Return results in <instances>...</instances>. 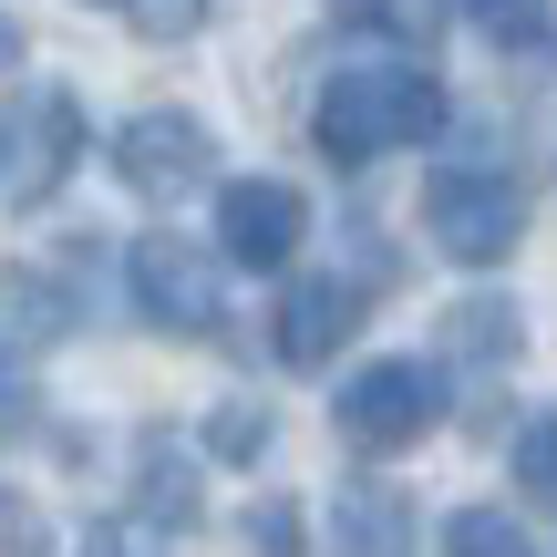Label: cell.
<instances>
[{
	"instance_id": "cell-18",
	"label": "cell",
	"mask_w": 557,
	"mask_h": 557,
	"mask_svg": "<svg viewBox=\"0 0 557 557\" xmlns=\"http://www.w3.org/2000/svg\"><path fill=\"white\" fill-rule=\"evenodd\" d=\"M248 537H259L269 557H289V547H299V517H289V506H259V517H248Z\"/></svg>"
},
{
	"instance_id": "cell-5",
	"label": "cell",
	"mask_w": 557,
	"mask_h": 557,
	"mask_svg": "<svg viewBox=\"0 0 557 557\" xmlns=\"http://www.w3.org/2000/svg\"><path fill=\"white\" fill-rule=\"evenodd\" d=\"M227 259V248H218ZM218 259H207L197 238H135V310L156 320V331H176V341H207L227 320V289H218Z\"/></svg>"
},
{
	"instance_id": "cell-14",
	"label": "cell",
	"mask_w": 557,
	"mask_h": 557,
	"mask_svg": "<svg viewBox=\"0 0 557 557\" xmlns=\"http://www.w3.org/2000/svg\"><path fill=\"white\" fill-rule=\"evenodd\" d=\"M517 485H527L537 506H557V413H537V423L517 434Z\"/></svg>"
},
{
	"instance_id": "cell-12",
	"label": "cell",
	"mask_w": 557,
	"mask_h": 557,
	"mask_svg": "<svg viewBox=\"0 0 557 557\" xmlns=\"http://www.w3.org/2000/svg\"><path fill=\"white\" fill-rule=\"evenodd\" d=\"M455 351L465 361H517V310H506V299H465L455 310Z\"/></svg>"
},
{
	"instance_id": "cell-15",
	"label": "cell",
	"mask_w": 557,
	"mask_h": 557,
	"mask_svg": "<svg viewBox=\"0 0 557 557\" xmlns=\"http://www.w3.org/2000/svg\"><path fill=\"white\" fill-rule=\"evenodd\" d=\"M124 21H135L145 41H186L207 21V0H124Z\"/></svg>"
},
{
	"instance_id": "cell-9",
	"label": "cell",
	"mask_w": 557,
	"mask_h": 557,
	"mask_svg": "<svg viewBox=\"0 0 557 557\" xmlns=\"http://www.w3.org/2000/svg\"><path fill=\"white\" fill-rule=\"evenodd\" d=\"M331 557H413L403 485H341L331 496Z\"/></svg>"
},
{
	"instance_id": "cell-11",
	"label": "cell",
	"mask_w": 557,
	"mask_h": 557,
	"mask_svg": "<svg viewBox=\"0 0 557 557\" xmlns=\"http://www.w3.org/2000/svg\"><path fill=\"white\" fill-rule=\"evenodd\" d=\"M444 557H537V537H527L506 506H465V517L444 527Z\"/></svg>"
},
{
	"instance_id": "cell-10",
	"label": "cell",
	"mask_w": 557,
	"mask_h": 557,
	"mask_svg": "<svg viewBox=\"0 0 557 557\" xmlns=\"http://www.w3.org/2000/svg\"><path fill=\"white\" fill-rule=\"evenodd\" d=\"M0 320H21L32 341H62L73 331V299H62L41 269H0Z\"/></svg>"
},
{
	"instance_id": "cell-8",
	"label": "cell",
	"mask_w": 557,
	"mask_h": 557,
	"mask_svg": "<svg viewBox=\"0 0 557 557\" xmlns=\"http://www.w3.org/2000/svg\"><path fill=\"white\" fill-rule=\"evenodd\" d=\"M351 331H361V289L351 278H289V289H278V361L320 372Z\"/></svg>"
},
{
	"instance_id": "cell-17",
	"label": "cell",
	"mask_w": 557,
	"mask_h": 557,
	"mask_svg": "<svg viewBox=\"0 0 557 557\" xmlns=\"http://www.w3.org/2000/svg\"><path fill=\"white\" fill-rule=\"evenodd\" d=\"M11 434H32V372L0 351V444H11Z\"/></svg>"
},
{
	"instance_id": "cell-16",
	"label": "cell",
	"mask_w": 557,
	"mask_h": 557,
	"mask_svg": "<svg viewBox=\"0 0 557 557\" xmlns=\"http://www.w3.org/2000/svg\"><path fill=\"white\" fill-rule=\"evenodd\" d=\"M207 444H218V455H259V444H269V413H259V403H227Z\"/></svg>"
},
{
	"instance_id": "cell-7",
	"label": "cell",
	"mask_w": 557,
	"mask_h": 557,
	"mask_svg": "<svg viewBox=\"0 0 557 557\" xmlns=\"http://www.w3.org/2000/svg\"><path fill=\"white\" fill-rule=\"evenodd\" d=\"M299 227H310L299 186H278V176H238V186H218V248H227V269H289Z\"/></svg>"
},
{
	"instance_id": "cell-3",
	"label": "cell",
	"mask_w": 557,
	"mask_h": 557,
	"mask_svg": "<svg viewBox=\"0 0 557 557\" xmlns=\"http://www.w3.org/2000/svg\"><path fill=\"white\" fill-rule=\"evenodd\" d=\"M423 238H434L444 259H465V269H496L506 248L527 238L517 176H496V165H444V176L423 186Z\"/></svg>"
},
{
	"instance_id": "cell-13",
	"label": "cell",
	"mask_w": 557,
	"mask_h": 557,
	"mask_svg": "<svg viewBox=\"0 0 557 557\" xmlns=\"http://www.w3.org/2000/svg\"><path fill=\"white\" fill-rule=\"evenodd\" d=\"M465 11H475V32L496 52H537L547 41V0H465Z\"/></svg>"
},
{
	"instance_id": "cell-19",
	"label": "cell",
	"mask_w": 557,
	"mask_h": 557,
	"mask_svg": "<svg viewBox=\"0 0 557 557\" xmlns=\"http://www.w3.org/2000/svg\"><path fill=\"white\" fill-rule=\"evenodd\" d=\"M11 62H21V32H11V21H0V73H11Z\"/></svg>"
},
{
	"instance_id": "cell-20",
	"label": "cell",
	"mask_w": 557,
	"mask_h": 557,
	"mask_svg": "<svg viewBox=\"0 0 557 557\" xmlns=\"http://www.w3.org/2000/svg\"><path fill=\"white\" fill-rule=\"evenodd\" d=\"M114 11H124V0H114Z\"/></svg>"
},
{
	"instance_id": "cell-2",
	"label": "cell",
	"mask_w": 557,
	"mask_h": 557,
	"mask_svg": "<svg viewBox=\"0 0 557 557\" xmlns=\"http://www.w3.org/2000/svg\"><path fill=\"white\" fill-rule=\"evenodd\" d=\"M94 156L83 145V103L52 94V83H21L11 103H0V207H41L62 197V176Z\"/></svg>"
},
{
	"instance_id": "cell-4",
	"label": "cell",
	"mask_w": 557,
	"mask_h": 557,
	"mask_svg": "<svg viewBox=\"0 0 557 557\" xmlns=\"http://www.w3.org/2000/svg\"><path fill=\"white\" fill-rule=\"evenodd\" d=\"M341 444H361V455H403V444H423L444 423V372L434 361H361L351 382H341Z\"/></svg>"
},
{
	"instance_id": "cell-1",
	"label": "cell",
	"mask_w": 557,
	"mask_h": 557,
	"mask_svg": "<svg viewBox=\"0 0 557 557\" xmlns=\"http://www.w3.org/2000/svg\"><path fill=\"white\" fill-rule=\"evenodd\" d=\"M444 124V83L423 62H351V73L320 83L310 103V135L331 165H372V156H403Z\"/></svg>"
},
{
	"instance_id": "cell-6",
	"label": "cell",
	"mask_w": 557,
	"mask_h": 557,
	"mask_svg": "<svg viewBox=\"0 0 557 557\" xmlns=\"http://www.w3.org/2000/svg\"><path fill=\"white\" fill-rule=\"evenodd\" d=\"M114 176L135 186L145 207H176V197H197V186L218 176V145H207L197 114H135L114 135Z\"/></svg>"
}]
</instances>
